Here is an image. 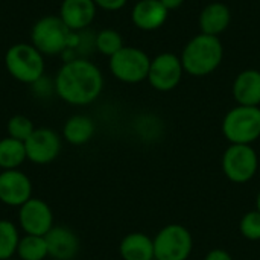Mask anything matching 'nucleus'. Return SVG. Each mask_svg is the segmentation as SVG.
Wrapping results in <instances>:
<instances>
[{"mask_svg": "<svg viewBox=\"0 0 260 260\" xmlns=\"http://www.w3.org/2000/svg\"><path fill=\"white\" fill-rule=\"evenodd\" d=\"M55 93L67 104L82 107L94 102L104 88V76L101 69L85 59H67L55 76Z\"/></svg>", "mask_w": 260, "mask_h": 260, "instance_id": "obj_1", "label": "nucleus"}, {"mask_svg": "<svg viewBox=\"0 0 260 260\" xmlns=\"http://www.w3.org/2000/svg\"><path fill=\"white\" fill-rule=\"evenodd\" d=\"M224 47L218 37L200 34L193 37L183 49L181 64L184 72L192 76H207L222 62Z\"/></svg>", "mask_w": 260, "mask_h": 260, "instance_id": "obj_2", "label": "nucleus"}, {"mask_svg": "<svg viewBox=\"0 0 260 260\" xmlns=\"http://www.w3.org/2000/svg\"><path fill=\"white\" fill-rule=\"evenodd\" d=\"M30 40V44L43 55H59L72 47H78L81 38L64 24L59 15H46L34 24Z\"/></svg>", "mask_w": 260, "mask_h": 260, "instance_id": "obj_3", "label": "nucleus"}, {"mask_svg": "<svg viewBox=\"0 0 260 260\" xmlns=\"http://www.w3.org/2000/svg\"><path fill=\"white\" fill-rule=\"evenodd\" d=\"M5 66L14 79L30 85L44 76L46 69L44 55L34 44L27 43L11 46L5 55Z\"/></svg>", "mask_w": 260, "mask_h": 260, "instance_id": "obj_4", "label": "nucleus"}, {"mask_svg": "<svg viewBox=\"0 0 260 260\" xmlns=\"http://www.w3.org/2000/svg\"><path fill=\"white\" fill-rule=\"evenodd\" d=\"M222 133L232 145H251L260 137V108L238 105L222 120Z\"/></svg>", "mask_w": 260, "mask_h": 260, "instance_id": "obj_5", "label": "nucleus"}, {"mask_svg": "<svg viewBox=\"0 0 260 260\" xmlns=\"http://www.w3.org/2000/svg\"><path fill=\"white\" fill-rule=\"evenodd\" d=\"M152 241L155 260H187L193 250L192 235L181 224L163 227Z\"/></svg>", "mask_w": 260, "mask_h": 260, "instance_id": "obj_6", "label": "nucleus"}, {"mask_svg": "<svg viewBox=\"0 0 260 260\" xmlns=\"http://www.w3.org/2000/svg\"><path fill=\"white\" fill-rule=\"evenodd\" d=\"M151 58L140 49L123 46L110 56V72L114 78L126 84H137L148 79Z\"/></svg>", "mask_w": 260, "mask_h": 260, "instance_id": "obj_7", "label": "nucleus"}, {"mask_svg": "<svg viewBox=\"0 0 260 260\" xmlns=\"http://www.w3.org/2000/svg\"><path fill=\"white\" fill-rule=\"evenodd\" d=\"M259 168V157L251 145H230L222 155V171L225 177L244 184L254 178Z\"/></svg>", "mask_w": 260, "mask_h": 260, "instance_id": "obj_8", "label": "nucleus"}, {"mask_svg": "<svg viewBox=\"0 0 260 260\" xmlns=\"http://www.w3.org/2000/svg\"><path fill=\"white\" fill-rule=\"evenodd\" d=\"M183 72L181 58L169 52L160 53L151 59L148 81L158 91H171L180 84Z\"/></svg>", "mask_w": 260, "mask_h": 260, "instance_id": "obj_9", "label": "nucleus"}, {"mask_svg": "<svg viewBox=\"0 0 260 260\" xmlns=\"http://www.w3.org/2000/svg\"><path fill=\"white\" fill-rule=\"evenodd\" d=\"M18 222L26 235L46 236L53 227V213L47 203L30 198L18 210Z\"/></svg>", "mask_w": 260, "mask_h": 260, "instance_id": "obj_10", "label": "nucleus"}, {"mask_svg": "<svg viewBox=\"0 0 260 260\" xmlns=\"http://www.w3.org/2000/svg\"><path fill=\"white\" fill-rule=\"evenodd\" d=\"M26 157L35 165L52 163L61 152V139L50 128H35L24 142Z\"/></svg>", "mask_w": 260, "mask_h": 260, "instance_id": "obj_11", "label": "nucleus"}, {"mask_svg": "<svg viewBox=\"0 0 260 260\" xmlns=\"http://www.w3.org/2000/svg\"><path fill=\"white\" fill-rule=\"evenodd\" d=\"M32 198V183L26 174L17 169L0 174V201L11 207H21Z\"/></svg>", "mask_w": 260, "mask_h": 260, "instance_id": "obj_12", "label": "nucleus"}, {"mask_svg": "<svg viewBox=\"0 0 260 260\" xmlns=\"http://www.w3.org/2000/svg\"><path fill=\"white\" fill-rule=\"evenodd\" d=\"M96 8L98 6L93 0H62L59 18L72 32L82 30L93 23Z\"/></svg>", "mask_w": 260, "mask_h": 260, "instance_id": "obj_13", "label": "nucleus"}, {"mask_svg": "<svg viewBox=\"0 0 260 260\" xmlns=\"http://www.w3.org/2000/svg\"><path fill=\"white\" fill-rule=\"evenodd\" d=\"M47 253L55 260H72L79 251V239L75 232L67 227H52L44 236Z\"/></svg>", "mask_w": 260, "mask_h": 260, "instance_id": "obj_14", "label": "nucleus"}, {"mask_svg": "<svg viewBox=\"0 0 260 260\" xmlns=\"http://www.w3.org/2000/svg\"><path fill=\"white\" fill-rule=\"evenodd\" d=\"M168 14L160 0H140L133 8L131 20L142 30H155L166 23Z\"/></svg>", "mask_w": 260, "mask_h": 260, "instance_id": "obj_15", "label": "nucleus"}, {"mask_svg": "<svg viewBox=\"0 0 260 260\" xmlns=\"http://www.w3.org/2000/svg\"><path fill=\"white\" fill-rule=\"evenodd\" d=\"M233 98L239 105H260V72L248 69L241 72L233 82Z\"/></svg>", "mask_w": 260, "mask_h": 260, "instance_id": "obj_16", "label": "nucleus"}, {"mask_svg": "<svg viewBox=\"0 0 260 260\" xmlns=\"http://www.w3.org/2000/svg\"><path fill=\"white\" fill-rule=\"evenodd\" d=\"M230 20H232V14L227 5L219 3V2L210 3L203 9L200 15L201 34L218 37L229 27Z\"/></svg>", "mask_w": 260, "mask_h": 260, "instance_id": "obj_17", "label": "nucleus"}, {"mask_svg": "<svg viewBox=\"0 0 260 260\" xmlns=\"http://www.w3.org/2000/svg\"><path fill=\"white\" fill-rule=\"evenodd\" d=\"M119 253L123 260H155L154 241L145 233L126 235L120 242Z\"/></svg>", "mask_w": 260, "mask_h": 260, "instance_id": "obj_18", "label": "nucleus"}, {"mask_svg": "<svg viewBox=\"0 0 260 260\" xmlns=\"http://www.w3.org/2000/svg\"><path fill=\"white\" fill-rule=\"evenodd\" d=\"M94 131H96V125L93 119L84 114H76L67 119V122L64 123L62 137L70 145L81 146L91 140V137L94 136Z\"/></svg>", "mask_w": 260, "mask_h": 260, "instance_id": "obj_19", "label": "nucleus"}, {"mask_svg": "<svg viewBox=\"0 0 260 260\" xmlns=\"http://www.w3.org/2000/svg\"><path fill=\"white\" fill-rule=\"evenodd\" d=\"M27 160L24 143L15 140L12 137H6L0 140V168L3 171L17 169Z\"/></svg>", "mask_w": 260, "mask_h": 260, "instance_id": "obj_20", "label": "nucleus"}, {"mask_svg": "<svg viewBox=\"0 0 260 260\" xmlns=\"http://www.w3.org/2000/svg\"><path fill=\"white\" fill-rule=\"evenodd\" d=\"M17 254L20 260H44L49 256L44 236H23L18 242Z\"/></svg>", "mask_w": 260, "mask_h": 260, "instance_id": "obj_21", "label": "nucleus"}, {"mask_svg": "<svg viewBox=\"0 0 260 260\" xmlns=\"http://www.w3.org/2000/svg\"><path fill=\"white\" fill-rule=\"evenodd\" d=\"M20 235L17 227L6 219H0V260L12 259L17 253Z\"/></svg>", "mask_w": 260, "mask_h": 260, "instance_id": "obj_22", "label": "nucleus"}, {"mask_svg": "<svg viewBox=\"0 0 260 260\" xmlns=\"http://www.w3.org/2000/svg\"><path fill=\"white\" fill-rule=\"evenodd\" d=\"M94 47L107 56H113L123 47V40L120 34L114 29H102L94 38Z\"/></svg>", "mask_w": 260, "mask_h": 260, "instance_id": "obj_23", "label": "nucleus"}, {"mask_svg": "<svg viewBox=\"0 0 260 260\" xmlns=\"http://www.w3.org/2000/svg\"><path fill=\"white\" fill-rule=\"evenodd\" d=\"M34 131H35V126L32 120L23 114H15L8 120V134L9 137L15 140H20L24 143Z\"/></svg>", "mask_w": 260, "mask_h": 260, "instance_id": "obj_24", "label": "nucleus"}, {"mask_svg": "<svg viewBox=\"0 0 260 260\" xmlns=\"http://www.w3.org/2000/svg\"><path fill=\"white\" fill-rule=\"evenodd\" d=\"M239 230L242 236L248 241H260V212L253 210L244 215L239 222Z\"/></svg>", "mask_w": 260, "mask_h": 260, "instance_id": "obj_25", "label": "nucleus"}, {"mask_svg": "<svg viewBox=\"0 0 260 260\" xmlns=\"http://www.w3.org/2000/svg\"><path fill=\"white\" fill-rule=\"evenodd\" d=\"M98 8H102L105 11H119L122 9L128 0H93Z\"/></svg>", "mask_w": 260, "mask_h": 260, "instance_id": "obj_26", "label": "nucleus"}, {"mask_svg": "<svg viewBox=\"0 0 260 260\" xmlns=\"http://www.w3.org/2000/svg\"><path fill=\"white\" fill-rule=\"evenodd\" d=\"M204 260H233V257L229 251H225L222 248H215V250L207 253Z\"/></svg>", "mask_w": 260, "mask_h": 260, "instance_id": "obj_27", "label": "nucleus"}, {"mask_svg": "<svg viewBox=\"0 0 260 260\" xmlns=\"http://www.w3.org/2000/svg\"><path fill=\"white\" fill-rule=\"evenodd\" d=\"M163 3V6L168 9V11H172V9H177L183 5L184 0H160Z\"/></svg>", "mask_w": 260, "mask_h": 260, "instance_id": "obj_28", "label": "nucleus"}, {"mask_svg": "<svg viewBox=\"0 0 260 260\" xmlns=\"http://www.w3.org/2000/svg\"><path fill=\"white\" fill-rule=\"evenodd\" d=\"M256 210L260 212V192L257 193V198H256Z\"/></svg>", "mask_w": 260, "mask_h": 260, "instance_id": "obj_29", "label": "nucleus"}, {"mask_svg": "<svg viewBox=\"0 0 260 260\" xmlns=\"http://www.w3.org/2000/svg\"><path fill=\"white\" fill-rule=\"evenodd\" d=\"M8 260H12V259H8Z\"/></svg>", "mask_w": 260, "mask_h": 260, "instance_id": "obj_30", "label": "nucleus"}]
</instances>
